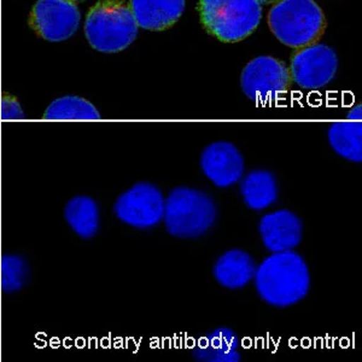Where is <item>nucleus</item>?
I'll list each match as a JSON object with an SVG mask.
<instances>
[{
	"label": "nucleus",
	"instance_id": "f257e3e1",
	"mask_svg": "<svg viewBox=\"0 0 362 362\" xmlns=\"http://www.w3.org/2000/svg\"><path fill=\"white\" fill-rule=\"evenodd\" d=\"M255 286L268 305L285 308L308 295L310 274L302 256L293 251L273 252L255 273Z\"/></svg>",
	"mask_w": 362,
	"mask_h": 362
},
{
	"label": "nucleus",
	"instance_id": "f03ea898",
	"mask_svg": "<svg viewBox=\"0 0 362 362\" xmlns=\"http://www.w3.org/2000/svg\"><path fill=\"white\" fill-rule=\"evenodd\" d=\"M139 27L124 0H99L90 8L85 22V35L93 49L116 54L132 45Z\"/></svg>",
	"mask_w": 362,
	"mask_h": 362
},
{
	"label": "nucleus",
	"instance_id": "7ed1b4c3",
	"mask_svg": "<svg viewBox=\"0 0 362 362\" xmlns=\"http://www.w3.org/2000/svg\"><path fill=\"white\" fill-rule=\"evenodd\" d=\"M268 25L281 44L303 49L322 37L326 20L314 0H279L268 13Z\"/></svg>",
	"mask_w": 362,
	"mask_h": 362
},
{
	"label": "nucleus",
	"instance_id": "20e7f679",
	"mask_svg": "<svg viewBox=\"0 0 362 362\" xmlns=\"http://www.w3.org/2000/svg\"><path fill=\"white\" fill-rule=\"evenodd\" d=\"M198 11L206 32L223 42L244 40L262 17L257 0H199Z\"/></svg>",
	"mask_w": 362,
	"mask_h": 362
},
{
	"label": "nucleus",
	"instance_id": "39448f33",
	"mask_svg": "<svg viewBox=\"0 0 362 362\" xmlns=\"http://www.w3.org/2000/svg\"><path fill=\"white\" fill-rule=\"evenodd\" d=\"M163 218L170 235L177 238H196L214 225L216 206L202 191L177 187L165 199Z\"/></svg>",
	"mask_w": 362,
	"mask_h": 362
},
{
	"label": "nucleus",
	"instance_id": "423d86ee",
	"mask_svg": "<svg viewBox=\"0 0 362 362\" xmlns=\"http://www.w3.org/2000/svg\"><path fill=\"white\" fill-rule=\"evenodd\" d=\"M290 83L291 75L284 63L268 56L247 63L240 76V86L247 98L264 105L281 98Z\"/></svg>",
	"mask_w": 362,
	"mask_h": 362
},
{
	"label": "nucleus",
	"instance_id": "0eeeda50",
	"mask_svg": "<svg viewBox=\"0 0 362 362\" xmlns=\"http://www.w3.org/2000/svg\"><path fill=\"white\" fill-rule=\"evenodd\" d=\"M81 15L70 0H37L29 13L28 25L47 42L68 40L80 25Z\"/></svg>",
	"mask_w": 362,
	"mask_h": 362
},
{
	"label": "nucleus",
	"instance_id": "6e6552de",
	"mask_svg": "<svg viewBox=\"0 0 362 362\" xmlns=\"http://www.w3.org/2000/svg\"><path fill=\"white\" fill-rule=\"evenodd\" d=\"M114 213L122 223L144 230L165 216V198L153 184L138 182L117 198Z\"/></svg>",
	"mask_w": 362,
	"mask_h": 362
},
{
	"label": "nucleus",
	"instance_id": "1a4fd4ad",
	"mask_svg": "<svg viewBox=\"0 0 362 362\" xmlns=\"http://www.w3.org/2000/svg\"><path fill=\"white\" fill-rule=\"evenodd\" d=\"M337 69L334 49L324 44H313L293 54L290 75L302 88L319 90L334 80Z\"/></svg>",
	"mask_w": 362,
	"mask_h": 362
},
{
	"label": "nucleus",
	"instance_id": "9d476101",
	"mask_svg": "<svg viewBox=\"0 0 362 362\" xmlns=\"http://www.w3.org/2000/svg\"><path fill=\"white\" fill-rule=\"evenodd\" d=\"M201 167L218 187L237 184L244 173V158L232 143L218 141L208 145L201 156Z\"/></svg>",
	"mask_w": 362,
	"mask_h": 362
},
{
	"label": "nucleus",
	"instance_id": "9b49d317",
	"mask_svg": "<svg viewBox=\"0 0 362 362\" xmlns=\"http://www.w3.org/2000/svg\"><path fill=\"white\" fill-rule=\"evenodd\" d=\"M302 230V220L290 210H278L264 215L259 221V233L264 247L272 252L293 250L298 247Z\"/></svg>",
	"mask_w": 362,
	"mask_h": 362
},
{
	"label": "nucleus",
	"instance_id": "f8f14e48",
	"mask_svg": "<svg viewBox=\"0 0 362 362\" xmlns=\"http://www.w3.org/2000/svg\"><path fill=\"white\" fill-rule=\"evenodd\" d=\"M136 25L146 30H165L185 11V0H129Z\"/></svg>",
	"mask_w": 362,
	"mask_h": 362
},
{
	"label": "nucleus",
	"instance_id": "ddd939ff",
	"mask_svg": "<svg viewBox=\"0 0 362 362\" xmlns=\"http://www.w3.org/2000/svg\"><path fill=\"white\" fill-rule=\"evenodd\" d=\"M256 266L247 252L239 249L227 251L215 264L214 276L223 288H242L254 279Z\"/></svg>",
	"mask_w": 362,
	"mask_h": 362
},
{
	"label": "nucleus",
	"instance_id": "4468645a",
	"mask_svg": "<svg viewBox=\"0 0 362 362\" xmlns=\"http://www.w3.org/2000/svg\"><path fill=\"white\" fill-rule=\"evenodd\" d=\"M64 218L81 238L90 239L98 233V204L90 197L76 196L68 201L64 208Z\"/></svg>",
	"mask_w": 362,
	"mask_h": 362
},
{
	"label": "nucleus",
	"instance_id": "2eb2a0df",
	"mask_svg": "<svg viewBox=\"0 0 362 362\" xmlns=\"http://www.w3.org/2000/svg\"><path fill=\"white\" fill-rule=\"evenodd\" d=\"M329 141L334 151L346 160L361 163L362 124L361 121L348 119L331 124Z\"/></svg>",
	"mask_w": 362,
	"mask_h": 362
},
{
	"label": "nucleus",
	"instance_id": "dca6fc26",
	"mask_svg": "<svg viewBox=\"0 0 362 362\" xmlns=\"http://www.w3.org/2000/svg\"><path fill=\"white\" fill-rule=\"evenodd\" d=\"M244 201L251 209L262 210L272 206L278 197L276 177L268 170H254L240 184Z\"/></svg>",
	"mask_w": 362,
	"mask_h": 362
},
{
	"label": "nucleus",
	"instance_id": "f3484780",
	"mask_svg": "<svg viewBox=\"0 0 362 362\" xmlns=\"http://www.w3.org/2000/svg\"><path fill=\"white\" fill-rule=\"evenodd\" d=\"M44 119L51 121H97L100 119L97 107L86 99L66 95L49 104Z\"/></svg>",
	"mask_w": 362,
	"mask_h": 362
},
{
	"label": "nucleus",
	"instance_id": "a211bd4d",
	"mask_svg": "<svg viewBox=\"0 0 362 362\" xmlns=\"http://www.w3.org/2000/svg\"><path fill=\"white\" fill-rule=\"evenodd\" d=\"M30 278V268L25 257L3 256L0 264V283L4 293H15L25 288Z\"/></svg>",
	"mask_w": 362,
	"mask_h": 362
},
{
	"label": "nucleus",
	"instance_id": "6ab92c4d",
	"mask_svg": "<svg viewBox=\"0 0 362 362\" xmlns=\"http://www.w3.org/2000/svg\"><path fill=\"white\" fill-rule=\"evenodd\" d=\"M204 346H210L213 349L223 350V351H232L238 348V337L232 329L227 327H218L210 332L204 341H201Z\"/></svg>",
	"mask_w": 362,
	"mask_h": 362
},
{
	"label": "nucleus",
	"instance_id": "aec40b11",
	"mask_svg": "<svg viewBox=\"0 0 362 362\" xmlns=\"http://www.w3.org/2000/svg\"><path fill=\"white\" fill-rule=\"evenodd\" d=\"M194 356L198 361L209 362H238L240 361V355L235 351H223L220 349H213L210 346L199 343V346L194 351Z\"/></svg>",
	"mask_w": 362,
	"mask_h": 362
},
{
	"label": "nucleus",
	"instance_id": "412c9836",
	"mask_svg": "<svg viewBox=\"0 0 362 362\" xmlns=\"http://www.w3.org/2000/svg\"><path fill=\"white\" fill-rule=\"evenodd\" d=\"M0 119H25V115L21 103L16 97L4 93L0 100Z\"/></svg>",
	"mask_w": 362,
	"mask_h": 362
},
{
	"label": "nucleus",
	"instance_id": "4be33fe9",
	"mask_svg": "<svg viewBox=\"0 0 362 362\" xmlns=\"http://www.w3.org/2000/svg\"><path fill=\"white\" fill-rule=\"evenodd\" d=\"M346 119H356V121H361L362 115H361V107L358 105V107H355V109H353L351 112L348 114V116H346Z\"/></svg>",
	"mask_w": 362,
	"mask_h": 362
},
{
	"label": "nucleus",
	"instance_id": "5701e85b",
	"mask_svg": "<svg viewBox=\"0 0 362 362\" xmlns=\"http://www.w3.org/2000/svg\"><path fill=\"white\" fill-rule=\"evenodd\" d=\"M259 4H271V3H276L279 0H257Z\"/></svg>",
	"mask_w": 362,
	"mask_h": 362
},
{
	"label": "nucleus",
	"instance_id": "b1692460",
	"mask_svg": "<svg viewBox=\"0 0 362 362\" xmlns=\"http://www.w3.org/2000/svg\"><path fill=\"white\" fill-rule=\"evenodd\" d=\"M70 1H73V3H76V1H83V0H70Z\"/></svg>",
	"mask_w": 362,
	"mask_h": 362
}]
</instances>
